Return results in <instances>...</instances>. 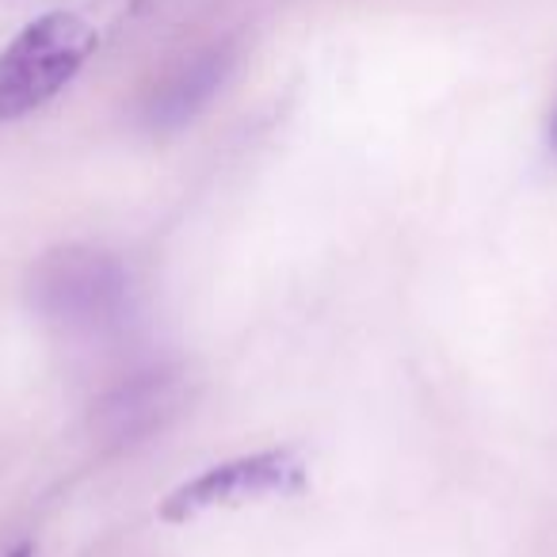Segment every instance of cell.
<instances>
[{
  "label": "cell",
  "mask_w": 557,
  "mask_h": 557,
  "mask_svg": "<svg viewBox=\"0 0 557 557\" xmlns=\"http://www.w3.org/2000/svg\"><path fill=\"white\" fill-rule=\"evenodd\" d=\"M96 50V32L73 12H47L32 20L0 50V123L47 108L73 85Z\"/></svg>",
  "instance_id": "obj_1"
},
{
  "label": "cell",
  "mask_w": 557,
  "mask_h": 557,
  "mask_svg": "<svg viewBox=\"0 0 557 557\" xmlns=\"http://www.w3.org/2000/svg\"><path fill=\"white\" fill-rule=\"evenodd\" d=\"M131 298L123 260L92 245H65L47 252L32 271V302L62 329H103L119 321Z\"/></svg>",
  "instance_id": "obj_2"
},
{
  "label": "cell",
  "mask_w": 557,
  "mask_h": 557,
  "mask_svg": "<svg viewBox=\"0 0 557 557\" xmlns=\"http://www.w3.org/2000/svg\"><path fill=\"white\" fill-rule=\"evenodd\" d=\"M310 481V466L295 447H268L256 455H237L230 462L207 466L161 500L157 516L164 523H187L218 508H245L256 500L298 496Z\"/></svg>",
  "instance_id": "obj_3"
},
{
  "label": "cell",
  "mask_w": 557,
  "mask_h": 557,
  "mask_svg": "<svg viewBox=\"0 0 557 557\" xmlns=\"http://www.w3.org/2000/svg\"><path fill=\"white\" fill-rule=\"evenodd\" d=\"M230 73H233V50L225 47V42L191 54L149 92L146 126L161 134H172V131H180V126H187L199 111H207V103L214 100L218 92H222Z\"/></svg>",
  "instance_id": "obj_4"
},
{
  "label": "cell",
  "mask_w": 557,
  "mask_h": 557,
  "mask_svg": "<svg viewBox=\"0 0 557 557\" xmlns=\"http://www.w3.org/2000/svg\"><path fill=\"white\" fill-rule=\"evenodd\" d=\"M184 401V382L176 371H146L134 374L119 389H111L96 409V428L111 443H131L161 428Z\"/></svg>",
  "instance_id": "obj_5"
},
{
  "label": "cell",
  "mask_w": 557,
  "mask_h": 557,
  "mask_svg": "<svg viewBox=\"0 0 557 557\" xmlns=\"http://www.w3.org/2000/svg\"><path fill=\"white\" fill-rule=\"evenodd\" d=\"M549 146H554V153H557V108H554V115H549Z\"/></svg>",
  "instance_id": "obj_6"
},
{
  "label": "cell",
  "mask_w": 557,
  "mask_h": 557,
  "mask_svg": "<svg viewBox=\"0 0 557 557\" xmlns=\"http://www.w3.org/2000/svg\"><path fill=\"white\" fill-rule=\"evenodd\" d=\"M32 554H35V549H32V542H24V546H16L9 557H32Z\"/></svg>",
  "instance_id": "obj_7"
}]
</instances>
